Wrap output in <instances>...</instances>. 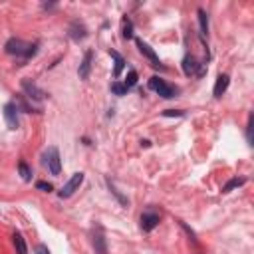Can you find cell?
<instances>
[{"label":"cell","mask_w":254,"mask_h":254,"mask_svg":"<svg viewBox=\"0 0 254 254\" xmlns=\"http://www.w3.org/2000/svg\"><path fill=\"white\" fill-rule=\"evenodd\" d=\"M109 56L115 60V69H113V75L115 77H119V73H121V69H123V65H125V60L115 52V50H109Z\"/></svg>","instance_id":"13"},{"label":"cell","mask_w":254,"mask_h":254,"mask_svg":"<svg viewBox=\"0 0 254 254\" xmlns=\"http://www.w3.org/2000/svg\"><path fill=\"white\" fill-rule=\"evenodd\" d=\"M135 83H137V71H133V69H131V71L127 73V79H125V83H123V85L129 89V87H133Z\"/></svg>","instance_id":"18"},{"label":"cell","mask_w":254,"mask_h":254,"mask_svg":"<svg viewBox=\"0 0 254 254\" xmlns=\"http://www.w3.org/2000/svg\"><path fill=\"white\" fill-rule=\"evenodd\" d=\"M6 54H10V56H24V58H30V56H34L36 54V44H24L22 40H18V38H12V40H8L6 42Z\"/></svg>","instance_id":"1"},{"label":"cell","mask_w":254,"mask_h":254,"mask_svg":"<svg viewBox=\"0 0 254 254\" xmlns=\"http://www.w3.org/2000/svg\"><path fill=\"white\" fill-rule=\"evenodd\" d=\"M34 252H36V254H50V250H48V246H44V244H38Z\"/></svg>","instance_id":"22"},{"label":"cell","mask_w":254,"mask_h":254,"mask_svg":"<svg viewBox=\"0 0 254 254\" xmlns=\"http://www.w3.org/2000/svg\"><path fill=\"white\" fill-rule=\"evenodd\" d=\"M91 60H93V54L91 52H85L81 64H79V77L81 79H87L89 77V71H91Z\"/></svg>","instance_id":"8"},{"label":"cell","mask_w":254,"mask_h":254,"mask_svg":"<svg viewBox=\"0 0 254 254\" xmlns=\"http://www.w3.org/2000/svg\"><path fill=\"white\" fill-rule=\"evenodd\" d=\"M4 119H6L8 129H18V107L14 103L4 105Z\"/></svg>","instance_id":"5"},{"label":"cell","mask_w":254,"mask_h":254,"mask_svg":"<svg viewBox=\"0 0 254 254\" xmlns=\"http://www.w3.org/2000/svg\"><path fill=\"white\" fill-rule=\"evenodd\" d=\"M12 240H14V248H16V252H18V254H28V248H26L24 236H22L20 232H14Z\"/></svg>","instance_id":"12"},{"label":"cell","mask_w":254,"mask_h":254,"mask_svg":"<svg viewBox=\"0 0 254 254\" xmlns=\"http://www.w3.org/2000/svg\"><path fill=\"white\" fill-rule=\"evenodd\" d=\"M173 115L181 117V115H183V111H175V109H167V111H165V117H173Z\"/></svg>","instance_id":"23"},{"label":"cell","mask_w":254,"mask_h":254,"mask_svg":"<svg viewBox=\"0 0 254 254\" xmlns=\"http://www.w3.org/2000/svg\"><path fill=\"white\" fill-rule=\"evenodd\" d=\"M18 171H20V175H22V179H24V181H30L32 171H30V167H28L26 163H20V165H18Z\"/></svg>","instance_id":"17"},{"label":"cell","mask_w":254,"mask_h":254,"mask_svg":"<svg viewBox=\"0 0 254 254\" xmlns=\"http://www.w3.org/2000/svg\"><path fill=\"white\" fill-rule=\"evenodd\" d=\"M198 22H200V32L206 34V32H208V20H206L204 10H198Z\"/></svg>","instance_id":"15"},{"label":"cell","mask_w":254,"mask_h":254,"mask_svg":"<svg viewBox=\"0 0 254 254\" xmlns=\"http://www.w3.org/2000/svg\"><path fill=\"white\" fill-rule=\"evenodd\" d=\"M46 163H48V169L52 175H60V169H62V161H60V151L56 147H50L46 151Z\"/></svg>","instance_id":"4"},{"label":"cell","mask_w":254,"mask_h":254,"mask_svg":"<svg viewBox=\"0 0 254 254\" xmlns=\"http://www.w3.org/2000/svg\"><path fill=\"white\" fill-rule=\"evenodd\" d=\"M93 244H95V248H97L99 254H105V244H103V236H101V234H97V236L93 238Z\"/></svg>","instance_id":"20"},{"label":"cell","mask_w":254,"mask_h":254,"mask_svg":"<svg viewBox=\"0 0 254 254\" xmlns=\"http://www.w3.org/2000/svg\"><path fill=\"white\" fill-rule=\"evenodd\" d=\"M240 185H244V179H232L230 183H226V185L222 187V192H230L234 187H240Z\"/></svg>","instance_id":"16"},{"label":"cell","mask_w":254,"mask_h":254,"mask_svg":"<svg viewBox=\"0 0 254 254\" xmlns=\"http://www.w3.org/2000/svg\"><path fill=\"white\" fill-rule=\"evenodd\" d=\"M22 87H24V91L28 93V97H32V99H42V97H44V91L38 89L30 79H24V81H22Z\"/></svg>","instance_id":"10"},{"label":"cell","mask_w":254,"mask_h":254,"mask_svg":"<svg viewBox=\"0 0 254 254\" xmlns=\"http://www.w3.org/2000/svg\"><path fill=\"white\" fill-rule=\"evenodd\" d=\"M198 62H196V58L194 56H185V60H183V71L187 73V75H194L196 73V69H198Z\"/></svg>","instance_id":"9"},{"label":"cell","mask_w":254,"mask_h":254,"mask_svg":"<svg viewBox=\"0 0 254 254\" xmlns=\"http://www.w3.org/2000/svg\"><path fill=\"white\" fill-rule=\"evenodd\" d=\"M83 183V173H73V177L62 187V190H60V196L62 198H67V196H71L77 189H79V185Z\"/></svg>","instance_id":"3"},{"label":"cell","mask_w":254,"mask_h":254,"mask_svg":"<svg viewBox=\"0 0 254 254\" xmlns=\"http://www.w3.org/2000/svg\"><path fill=\"white\" fill-rule=\"evenodd\" d=\"M149 87L153 89V91H157L161 97H165V99H169V97H173L175 93H177V89L173 87V85H169V83H165L163 79H159V77H151L149 79Z\"/></svg>","instance_id":"2"},{"label":"cell","mask_w":254,"mask_h":254,"mask_svg":"<svg viewBox=\"0 0 254 254\" xmlns=\"http://www.w3.org/2000/svg\"><path fill=\"white\" fill-rule=\"evenodd\" d=\"M159 224V214H155V212H145L143 216H141V228L143 230H153L155 226Z\"/></svg>","instance_id":"6"},{"label":"cell","mask_w":254,"mask_h":254,"mask_svg":"<svg viewBox=\"0 0 254 254\" xmlns=\"http://www.w3.org/2000/svg\"><path fill=\"white\" fill-rule=\"evenodd\" d=\"M137 48H139V52H141L143 56H147V58L151 60L153 65H159V58H157V54L153 52V48H151L149 44H145L143 40H137Z\"/></svg>","instance_id":"7"},{"label":"cell","mask_w":254,"mask_h":254,"mask_svg":"<svg viewBox=\"0 0 254 254\" xmlns=\"http://www.w3.org/2000/svg\"><path fill=\"white\" fill-rule=\"evenodd\" d=\"M228 81H230V77H228L226 73H220V75L216 77V83H214V97H220V95L226 91Z\"/></svg>","instance_id":"11"},{"label":"cell","mask_w":254,"mask_h":254,"mask_svg":"<svg viewBox=\"0 0 254 254\" xmlns=\"http://www.w3.org/2000/svg\"><path fill=\"white\" fill-rule=\"evenodd\" d=\"M111 91H113L115 95H125V93H127V87H125L123 83H117V81H113V83H111Z\"/></svg>","instance_id":"19"},{"label":"cell","mask_w":254,"mask_h":254,"mask_svg":"<svg viewBox=\"0 0 254 254\" xmlns=\"http://www.w3.org/2000/svg\"><path fill=\"white\" fill-rule=\"evenodd\" d=\"M121 34H123V38H125V40H129V38L133 36V24H131L127 18H123V20H121Z\"/></svg>","instance_id":"14"},{"label":"cell","mask_w":254,"mask_h":254,"mask_svg":"<svg viewBox=\"0 0 254 254\" xmlns=\"http://www.w3.org/2000/svg\"><path fill=\"white\" fill-rule=\"evenodd\" d=\"M36 187H38L40 190H44V192H50V190H52V185H50V183H46V181H40V183H36Z\"/></svg>","instance_id":"21"}]
</instances>
